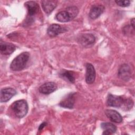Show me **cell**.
Here are the masks:
<instances>
[{
  "label": "cell",
  "mask_w": 135,
  "mask_h": 135,
  "mask_svg": "<svg viewBox=\"0 0 135 135\" xmlns=\"http://www.w3.org/2000/svg\"><path fill=\"white\" fill-rule=\"evenodd\" d=\"M107 104L109 107L121 108L124 110H129L133 107V102L130 98H124L122 97L109 94L107 97Z\"/></svg>",
  "instance_id": "cell-1"
},
{
  "label": "cell",
  "mask_w": 135,
  "mask_h": 135,
  "mask_svg": "<svg viewBox=\"0 0 135 135\" xmlns=\"http://www.w3.org/2000/svg\"><path fill=\"white\" fill-rule=\"evenodd\" d=\"M29 57L28 52H24L20 54L12 61L10 65V69L14 71H20L23 70L28 61Z\"/></svg>",
  "instance_id": "cell-2"
},
{
  "label": "cell",
  "mask_w": 135,
  "mask_h": 135,
  "mask_svg": "<svg viewBox=\"0 0 135 135\" xmlns=\"http://www.w3.org/2000/svg\"><path fill=\"white\" fill-rule=\"evenodd\" d=\"M11 109L16 117L22 118L27 113L28 107V104L25 100H19L13 102L11 105Z\"/></svg>",
  "instance_id": "cell-3"
},
{
  "label": "cell",
  "mask_w": 135,
  "mask_h": 135,
  "mask_svg": "<svg viewBox=\"0 0 135 135\" xmlns=\"http://www.w3.org/2000/svg\"><path fill=\"white\" fill-rule=\"evenodd\" d=\"M78 41L84 47H91L95 43V37L91 33L82 34L78 38Z\"/></svg>",
  "instance_id": "cell-4"
},
{
  "label": "cell",
  "mask_w": 135,
  "mask_h": 135,
  "mask_svg": "<svg viewBox=\"0 0 135 135\" xmlns=\"http://www.w3.org/2000/svg\"><path fill=\"white\" fill-rule=\"evenodd\" d=\"M17 93L16 91L12 88H5L1 90L0 101L1 102H6L9 100Z\"/></svg>",
  "instance_id": "cell-5"
},
{
  "label": "cell",
  "mask_w": 135,
  "mask_h": 135,
  "mask_svg": "<svg viewBox=\"0 0 135 135\" xmlns=\"http://www.w3.org/2000/svg\"><path fill=\"white\" fill-rule=\"evenodd\" d=\"M118 75L122 80L127 81L130 80L131 76L130 67L127 64H122L119 69Z\"/></svg>",
  "instance_id": "cell-6"
},
{
  "label": "cell",
  "mask_w": 135,
  "mask_h": 135,
  "mask_svg": "<svg viewBox=\"0 0 135 135\" xmlns=\"http://www.w3.org/2000/svg\"><path fill=\"white\" fill-rule=\"evenodd\" d=\"M75 93H70L65 97L59 103V105L65 108L72 109L75 103Z\"/></svg>",
  "instance_id": "cell-7"
},
{
  "label": "cell",
  "mask_w": 135,
  "mask_h": 135,
  "mask_svg": "<svg viewBox=\"0 0 135 135\" xmlns=\"http://www.w3.org/2000/svg\"><path fill=\"white\" fill-rule=\"evenodd\" d=\"M95 70L92 64L88 63L86 64L85 81L88 84L93 83L95 79Z\"/></svg>",
  "instance_id": "cell-8"
},
{
  "label": "cell",
  "mask_w": 135,
  "mask_h": 135,
  "mask_svg": "<svg viewBox=\"0 0 135 135\" xmlns=\"http://www.w3.org/2000/svg\"><path fill=\"white\" fill-rule=\"evenodd\" d=\"M66 30L57 24H52L50 25L47 30V33L50 37H55L59 34L64 33Z\"/></svg>",
  "instance_id": "cell-9"
},
{
  "label": "cell",
  "mask_w": 135,
  "mask_h": 135,
  "mask_svg": "<svg viewBox=\"0 0 135 135\" xmlns=\"http://www.w3.org/2000/svg\"><path fill=\"white\" fill-rule=\"evenodd\" d=\"M57 89L56 84L53 82H48L41 85L39 89V92L44 94H49Z\"/></svg>",
  "instance_id": "cell-10"
},
{
  "label": "cell",
  "mask_w": 135,
  "mask_h": 135,
  "mask_svg": "<svg viewBox=\"0 0 135 135\" xmlns=\"http://www.w3.org/2000/svg\"><path fill=\"white\" fill-rule=\"evenodd\" d=\"M107 117L112 121L115 123H121L122 122V117L117 111L112 109H107L105 111Z\"/></svg>",
  "instance_id": "cell-11"
},
{
  "label": "cell",
  "mask_w": 135,
  "mask_h": 135,
  "mask_svg": "<svg viewBox=\"0 0 135 135\" xmlns=\"http://www.w3.org/2000/svg\"><path fill=\"white\" fill-rule=\"evenodd\" d=\"M16 49V46L13 44L2 42V40L0 42V51L2 54L10 55Z\"/></svg>",
  "instance_id": "cell-12"
},
{
  "label": "cell",
  "mask_w": 135,
  "mask_h": 135,
  "mask_svg": "<svg viewBox=\"0 0 135 135\" xmlns=\"http://www.w3.org/2000/svg\"><path fill=\"white\" fill-rule=\"evenodd\" d=\"M41 3L44 12L47 14H49L56 7L57 2L53 0H44L42 1Z\"/></svg>",
  "instance_id": "cell-13"
},
{
  "label": "cell",
  "mask_w": 135,
  "mask_h": 135,
  "mask_svg": "<svg viewBox=\"0 0 135 135\" xmlns=\"http://www.w3.org/2000/svg\"><path fill=\"white\" fill-rule=\"evenodd\" d=\"M104 10V7L102 5H93L90 9L89 16L92 20L96 19L102 14Z\"/></svg>",
  "instance_id": "cell-14"
},
{
  "label": "cell",
  "mask_w": 135,
  "mask_h": 135,
  "mask_svg": "<svg viewBox=\"0 0 135 135\" xmlns=\"http://www.w3.org/2000/svg\"><path fill=\"white\" fill-rule=\"evenodd\" d=\"M25 6L27 8L28 15L30 17L35 15L39 11L38 4L34 1H28L25 3Z\"/></svg>",
  "instance_id": "cell-15"
},
{
  "label": "cell",
  "mask_w": 135,
  "mask_h": 135,
  "mask_svg": "<svg viewBox=\"0 0 135 135\" xmlns=\"http://www.w3.org/2000/svg\"><path fill=\"white\" fill-rule=\"evenodd\" d=\"M101 127L103 129V134H111L115 132L117 130L116 126L111 122H102Z\"/></svg>",
  "instance_id": "cell-16"
},
{
  "label": "cell",
  "mask_w": 135,
  "mask_h": 135,
  "mask_svg": "<svg viewBox=\"0 0 135 135\" xmlns=\"http://www.w3.org/2000/svg\"><path fill=\"white\" fill-rule=\"evenodd\" d=\"M59 75L61 78L72 83L75 82V77L72 71L63 70L60 72Z\"/></svg>",
  "instance_id": "cell-17"
},
{
  "label": "cell",
  "mask_w": 135,
  "mask_h": 135,
  "mask_svg": "<svg viewBox=\"0 0 135 135\" xmlns=\"http://www.w3.org/2000/svg\"><path fill=\"white\" fill-rule=\"evenodd\" d=\"M56 19L60 22H67L71 21L70 16L66 11L59 12L55 16Z\"/></svg>",
  "instance_id": "cell-18"
},
{
  "label": "cell",
  "mask_w": 135,
  "mask_h": 135,
  "mask_svg": "<svg viewBox=\"0 0 135 135\" xmlns=\"http://www.w3.org/2000/svg\"><path fill=\"white\" fill-rule=\"evenodd\" d=\"M69 14L71 20L74 19L79 13V9L77 7L75 6H72L68 7L65 10Z\"/></svg>",
  "instance_id": "cell-19"
},
{
  "label": "cell",
  "mask_w": 135,
  "mask_h": 135,
  "mask_svg": "<svg viewBox=\"0 0 135 135\" xmlns=\"http://www.w3.org/2000/svg\"><path fill=\"white\" fill-rule=\"evenodd\" d=\"M115 2L116 4L121 6V7H127L130 5V1L128 0H124V1H115Z\"/></svg>",
  "instance_id": "cell-20"
},
{
  "label": "cell",
  "mask_w": 135,
  "mask_h": 135,
  "mask_svg": "<svg viewBox=\"0 0 135 135\" xmlns=\"http://www.w3.org/2000/svg\"><path fill=\"white\" fill-rule=\"evenodd\" d=\"M46 124H47V123H46V122H43L40 125V126L38 127V131L42 130L44 128V127L46 126Z\"/></svg>",
  "instance_id": "cell-21"
},
{
  "label": "cell",
  "mask_w": 135,
  "mask_h": 135,
  "mask_svg": "<svg viewBox=\"0 0 135 135\" xmlns=\"http://www.w3.org/2000/svg\"><path fill=\"white\" fill-rule=\"evenodd\" d=\"M134 18H132L131 20V26L133 27V29L134 30Z\"/></svg>",
  "instance_id": "cell-22"
}]
</instances>
